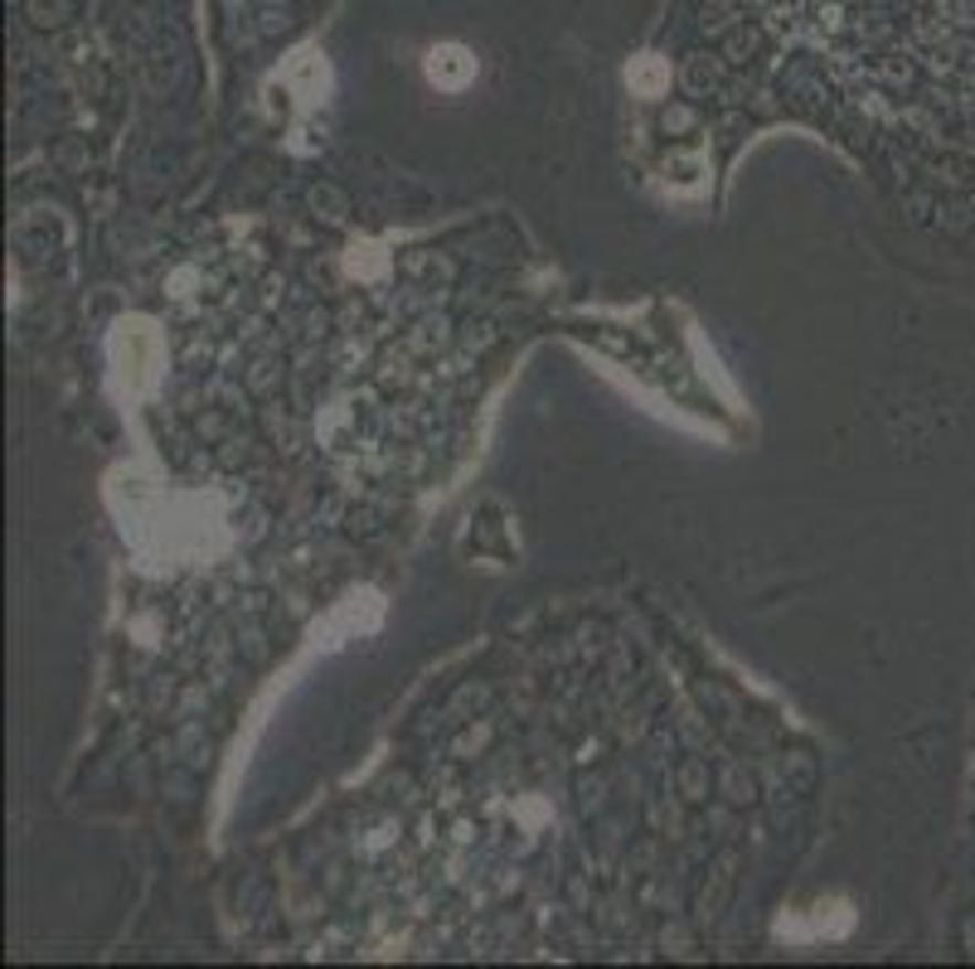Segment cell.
Wrapping results in <instances>:
<instances>
[{"mask_svg": "<svg viewBox=\"0 0 975 969\" xmlns=\"http://www.w3.org/2000/svg\"><path fill=\"white\" fill-rule=\"evenodd\" d=\"M685 83L694 93H718L724 88V64H718L714 54H694L689 68H685Z\"/></svg>", "mask_w": 975, "mask_h": 969, "instance_id": "obj_1", "label": "cell"}, {"mask_svg": "<svg viewBox=\"0 0 975 969\" xmlns=\"http://www.w3.org/2000/svg\"><path fill=\"white\" fill-rule=\"evenodd\" d=\"M24 10H30V20L34 24H44V30H54V24H64L68 20V0H24Z\"/></svg>", "mask_w": 975, "mask_h": 969, "instance_id": "obj_2", "label": "cell"}, {"mask_svg": "<svg viewBox=\"0 0 975 969\" xmlns=\"http://www.w3.org/2000/svg\"><path fill=\"white\" fill-rule=\"evenodd\" d=\"M758 44H762L758 30H733L728 34V64H742L748 54H758Z\"/></svg>", "mask_w": 975, "mask_h": 969, "instance_id": "obj_3", "label": "cell"}, {"mask_svg": "<svg viewBox=\"0 0 975 969\" xmlns=\"http://www.w3.org/2000/svg\"><path fill=\"white\" fill-rule=\"evenodd\" d=\"M699 15H704L699 24H704V30H709V34H724V30H733V6H724V0H714V6H704Z\"/></svg>", "mask_w": 975, "mask_h": 969, "instance_id": "obj_4", "label": "cell"}, {"mask_svg": "<svg viewBox=\"0 0 975 969\" xmlns=\"http://www.w3.org/2000/svg\"><path fill=\"white\" fill-rule=\"evenodd\" d=\"M694 121H699V117H694V112H689V107H665V117H661V127L669 131V137H675V131H689V127H694Z\"/></svg>", "mask_w": 975, "mask_h": 969, "instance_id": "obj_5", "label": "cell"}, {"mask_svg": "<svg viewBox=\"0 0 975 969\" xmlns=\"http://www.w3.org/2000/svg\"><path fill=\"white\" fill-rule=\"evenodd\" d=\"M311 204H315V208H331V224H340V218H345V204H340L335 190H315Z\"/></svg>", "mask_w": 975, "mask_h": 969, "instance_id": "obj_6", "label": "cell"}]
</instances>
